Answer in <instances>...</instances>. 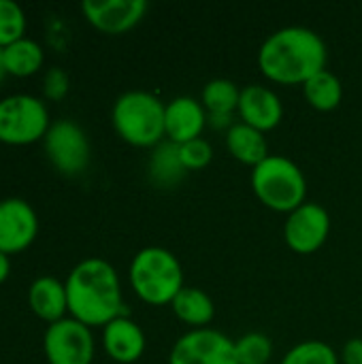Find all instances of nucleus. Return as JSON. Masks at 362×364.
Here are the masks:
<instances>
[{
	"instance_id": "nucleus-14",
	"label": "nucleus",
	"mask_w": 362,
	"mask_h": 364,
	"mask_svg": "<svg viewBox=\"0 0 362 364\" xmlns=\"http://www.w3.org/2000/svg\"><path fill=\"white\" fill-rule=\"evenodd\" d=\"M209 122V113L201 100L192 96H177L166 105L164 113V130L166 139L175 145H183L188 141L201 139L205 126Z\"/></svg>"
},
{
	"instance_id": "nucleus-9",
	"label": "nucleus",
	"mask_w": 362,
	"mask_h": 364,
	"mask_svg": "<svg viewBox=\"0 0 362 364\" xmlns=\"http://www.w3.org/2000/svg\"><path fill=\"white\" fill-rule=\"evenodd\" d=\"M169 364H239V360L230 337L215 328H196L175 341Z\"/></svg>"
},
{
	"instance_id": "nucleus-13",
	"label": "nucleus",
	"mask_w": 362,
	"mask_h": 364,
	"mask_svg": "<svg viewBox=\"0 0 362 364\" xmlns=\"http://www.w3.org/2000/svg\"><path fill=\"white\" fill-rule=\"evenodd\" d=\"M237 115L243 124L260 132H269L280 126L284 117V105H282V98L271 87L250 83L241 87Z\"/></svg>"
},
{
	"instance_id": "nucleus-16",
	"label": "nucleus",
	"mask_w": 362,
	"mask_h": 364,
	"mask_svg": "<svg viewBox=\"0 0 362 364\" xmlns=\"http://www.w3.org/2000/svg\"><path fill=\"white\" fill-rule=\"evenodd\" d=\"M28 305L43 322L53 324L58 320H64V316L68 314L66 286L51 275L36 277L28 290Z\"/></svg>"
},
{
	"instance_id": "nucleus-3",
	"label": "nucleus",
	"mask_w": 362,
	"mask_h": 364,
	"mask_svg": "<svg viewBox=\"0 0 362 364\" xmlns=\"http://www.w3.org/2000/svg\"><path fill=\"white\" fill-rule=\"evenodd\" d=\"M166 105L151 92H124L111 109V124L117 136L141 149H154L166 136L164 130Z\"/></svg>"
},
{
	"instance_id": "nucleus-24",
	"label": "nucleus",
	"mask_w": 362,
	"mask_h": 364,
	"mask_svg": "<svg viewBox=\"0 0 362 364\" xmlns=\"http://www.w3.org/2000/svg\"><path fill=\"white\" fill-rule=\"evenodd\" d=\"M239 364H267L273 356V343L262 333H247L235 341Z\"/></svg>"
},
{
	"instance_id": "nucleus-15",
	"label": "nucleus",
	"mask_w": 362,
	"mask_h": 364,
	"mask_svg": "<svg viewBox=\"0 0 362 364\" xmlns=\"http://www.w3.org/2000/svg\"><path fill=\"white\" fill-rule=\"evenodd\" d=\"M145 333L128 316L111 320L102 328V346L111 360L119 364L137 363L145 352Z\"/></svg>"
},
{
	"instance_id": "nucleus-4",
	"label": "nucleus",
	"mask_w": 362,
	"mask_h": 364,
	"mask_svg": "<svg viewBox=\"0 0 362 364\" xmlns=\"http://www.w3.org/2000/svg\"><path fill=\"white\" fill-rule=\"evenodd\" d=\"M128 279L134 294L154 307L171 305L183 290V269L173 252L166 247H143L134 254Z\"/></svg>"
},
{
	"instance_id": "nucleus-7",
	"label": "nucleus",
	"mask_w": 362,
	"mask_h": 364,
	"mask_svg": "<svg viewBox=\"0 0 362 364\" xmlns=\"http://www.w3.org/2000/svg\"><path fill=\"white\" fill-rule=\"evenodd\" d=\"M43 350L49 364H92L94 360V335L92 328L64 318L47 326L43 337Z\"/></svg>"
},
{
	"instance_id": "nucleus-21",
	"label": "nucleus",
	"mask_w": 362,
	"mask_h": 364,
	"mask_svg": "<svg viewBox=\"0 0 362 364\" xmlns=\"http://www.w3.org/2000/svg\"><path fill=\"white\" fill-rule=\"evenodd\" d=\"M303 96L309 102V107H314L316 111L329 113V111H335L341 105L344 85H341V81H339V77L335 73L324 68L303 85Z\"/></svg>"
},
{
	"instance_id": "nucleus-28",
	"label": "nucleus",
	"mask_w": 362,
	"mask_h": 364,
	"mask_svg": "<svg viewBox=\"0 0 362 364\" xmlns=\"http://www.w3.org/2000/svg\"><path fill=\"white\" fill-rule=\"evenodd\" d=\"M339 363L362 364V339H350V341H346V346L341 348V354H339Z\"/></svg>"
},
{
	"instance_id": "nucleus-23",
	"label": "nucleus",
	"mask_w": 362,
	"mask_h": 364,
	"mask_svg": "<svg viewBox=\"0 0 362 364\" xmlns=\"http://www.w3.org/2000/svg\"><path fill=\"white\" fill-rule=\"evenodd\" d=\"M280 364H341L339 354L324 341H301L282 358Z\"/></svg>"
},
{
	"instance_id": "nucleus-26",
	"label": "nucleus",
	"mask_w": 362,
	"mask_h": 364,
	"mask_svg": "<svg viewBox=\"0 0 362 364\" xmlns=\"http://www.w3.org/2000/svg\"><path fill=\"white\" fill-rule=\"evenodd\" d=\"M179 147V158L186 166V171H201L205 168L211 160H213V147L207 139H194V141H188L183 145H177Z\"/></svg>"
},
{
	"instance_id": "nucleus-31",
	"label": "nucleus",
	"mask_w": 362,
	"mask_h": 364,
	"mask_svg": "<svg viewBox=\"0 0 362 364\" xmlns=\"http://www.w3.org/2000/svg\"><path fill=\"white\" fill-rule=\"evenodd\" d=\"M4 75H6V70H4V64H2V49H0V81L4 79Z\"/></svg>"
},
{
	"instance_id": "nucleus-19",
	"label": "nucleus",
	"mask_w": 362,
	"mask_h": 364,
	"mask_svg": "<svg viewBox=\"0 0 362 364\" xmlns=\"http://www.w3.org/2000/svg\"><path fill=\"white\" fill-rule=\"evenodd\" d=\"M171 307H173V314L177 316V320H181L186 326H190V331L209 328V324L215 316V305H213L211 296L207 292H203L201 288H190V286H183V290L175 296Z\"/></svg>"
},
{
	"instance_id": "nucleus-22",
	"label": "nucleus",
	"mask_w": 362,
	"mask_h": 364,
	"mask_svg": "<svg viewBox=\"0 0 362 364\" xmlns=\"http://www.w3.org/2000/svg\"><path fill=\"white\" fill-rule=\"evenodd\" d=\"M239 98H241V87L235 81H230V79H211L203 87L201 102H203V107L207 109L209 115H215V113L235 115L237 107H239Z\"/></svg>"
},
{
	"instance_id": "nucleus-17",
	"label": "nucleus",
	"mask_w": 362,
	"mask_h": 364,
	"mask_svg": "<svg viewBox=\"0 0 362 364\" xmlns=\"http://www.w3.org/2000/svg\"><path fill=\"white\" fill-rule=\"evenodd\" d=\"M226 149L237 162L247 164L252 168L271 156L265 132H260V130H256L243 122H237L226 132Z\"/></svg>"
},
{
	"instance_id": "nucleus-1",
	"label": "nucleus",
	"mask_w": 362,
	"mask_h": 364,
	"mask_svg": "<svg viewBox=\"0 0 362 364\" xmlns=\"http://www.w3.org/2000/svg\"><path fill=\"white\" fill-rule=\"evenodd\" d=\"M329 49L324 38L303 26L275 30L258 51L260 73L277 85H305L326 68Z\"/></svg>"
},
{
	"instance_id": "nucleus-25",
	"label": "nucleus",
	"mask_w": 362,
	"mask_h": 364,
	"mask_svg": "<svg viewBox=\"0 0 362 364\" xmlns=\"http://www.w3.org/2000/svg\"><path fill=\"white\" fill-rule=\"evenodd\" d=\"M26 15L23 9L13 0H0V49L23 38Z\"/></svg>"
},
{
	"instance_id": "nucleus-10",
	"label": "nucleus",
	"mask_w": 362,
	"mask_h": 364,
	"mask_svg": "<svg viewBox=\"0 0 362 364\" xmlns=\"http://www.w3.org/2000/svg\"><path fill=\"white\" fill-rule=\"evenodd\" d=\"M331 235V215L318 203H303L299 209L288 213L284 224V241L297 254L318 252Z\"/></svg>"
},
{
	"instance_id": "nucleus-6",
	"label": "nucleus",
	"mask_w": 362,
	"mask_h": 364,
	"mask_svg": "<svg viewBox=\"0 0 362 364\" xmlns=\"http://www.w3.org/2000/svg\"><path fill=\"white\" fill-rule=\"evenodd\" d=\"M45 100L30 94H13L0 100V143L30 145L45 139L49 130Z\"/></svg>"
},
{
	"instance_id": "nucleus-5",
	"label": "nucleus",
	"mask_w": 362,
	"mask_h": 364,
	"mask_svg": "<svg viewBox=\"0 0 362 364\" xmlns=\"http://www.w3.org/2000/svg\"><path fill=\"white\" fill-rule=\"evenodd\" d=\"M252 190L267 209L286 215L307 203V179L299 164L286 156H269L254 166Z\"/></svg>"
},
{
	"instance_id": "nucleus-30",
	"label": "nucleus",
	"mask_w": 362,
	"mask_h": 364,
	"mask_svg": "<svg viewBox=\"0 0 362 364\" xmlns=\"http://www.w3.org/2000/svg\"><path fill=\"white\" fill-rule=\"evenodd\" d=\"M9 275H11V258L4 252H0V284H4Z\"/></svg>"
},
{
	"instance_id": "nucleus-2",
	"label": "nucleus",
	"mask_w": 362,
	"mask_h": 364,
	"mask_svg": "<svg viewBox=\"0 0 362 364\" xmlns=\"http://www.w3.org/2000/svg\"><path fill=\"white\" fill-rule=\"evenodd\" d=\"M68 314L77 322L94 328L126 316L117 271L102 258L81 260L66 277Z\"/></svg>"
},
{
	"instance_id": "nucleus-11",
	"label": "nucleus",
	"mask_w": 362,
	"mask_h": 364,
	"mask_svg": "<svg viewBox=\"0 0 362 364\" xmlns=\"http://www.w3.org/2000/svg\"><path fill=\"white\" fill-rule=\"evenodd\" d=\"M38 235V218L23 198L0 200V252L19 254L34 243Z\"/></svg>"
},
{
	"instance_id": "nucleus-12",
	"label": "nucleus",
	"mask_w": 362,
	"mask_h": 364,
	"mask_svg": "<svg viewBox=\"0 0 362 364\" xmlns=\"http://www.w3.org/2000/svg\"><path fill=\"white\" fill-rule=\"evenodd\" d=\"M85 19L105 34H124L132 30L147 13L145 0H85L81 4Z\"/></svg>"
},
{
	"instance_id": "nucleus-8",
	"label": "nucleus",
	"mask_w": 362,
	"mask_h": 364,
	"mask_svg": "<svg viewBox=\"0 0 362 364\" xmlns=\"http://www.w3.org/2000/svg\"><path fill=\"white\" fill-rule=\"evenodd\" d=\"M45 154L53 168L66 177H75L85 171L90 162V141L75 122L58 119L45 134Z\"/></svg>"
},
{
	"instance_id": "nucleus-18",
	"label": "nucleus",
	"mask_w": 362,
	"mask_h": 364,
	"mask_svg": "<svg viewBox=\"0 0 362 364\" xmlns=\"http://www.w3.org/2000/svg\"><path fill=\"white\" fill-rule=\"evenodd\" d=\"M147 173L154 186L162 190L177 188L188 173L179 158V147L171 141H162L160 145H156L147 162Z\"/></svg>"
},
{
	"instance_id": "nucleus-27",
	"label": "nucleus",
	"mask_w": 362,
	"mask_h": 364,
	"mask_svg": "<svg viewBox=\"0 0 362 364\" xmlns=\"http://www.w3.org/2000/svg\"><path fill=\"white\" fill-rule=\"evenodd\" d=\"M68 87H70V79L66 75V70L53 66L45 73L43 77V96L51 102H58L62 100L66 94H68Z\"/></svg>"
},
{
	"instance_id": "nucleus-20",
	"label": "nucleus",
	"mask_w": 362,
	"mask_h": 364,
	"mask_svg": "<svg viewBox=\"0 0 362 364\" xmlns=\"http://www.w3.org/2000/svg\"><path fill=\"white\" fill-rule=\"evenodd\" d=\"M43 62H45L43 47L28 36H23L2 49L4 70H6V75H13V77H30L43 68Z\"/></svg>"
},
{
	"instance_id": "nucleus-29",
	"label": "nucleus",
	"mask_w": 362,
	"mask_h": 364,
	"mask_svg": "<svg viewBox=\"0 0 362 364\" xmlns=\"http://www.w3.org/2000/svg\"><path fill=\"white\" fill-rule=\"evenodd\" d=\"M213 130H230L237 122H235V115H226V113H215V115H209V122H207Z\"/></svg>"
}]
</instances>
